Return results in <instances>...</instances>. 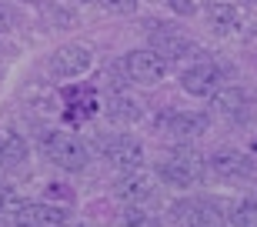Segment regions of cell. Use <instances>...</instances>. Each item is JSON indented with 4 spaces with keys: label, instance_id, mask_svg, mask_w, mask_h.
I'll list each match as a JSON object with an SVG mask.
<instances>
[{
    "label": "cell",
    "instance_id": "1",
    "mask_svg": "<svg viewBox=\"0 0 257 227\" xmlns=\"http://www.w3.org/2000/svg\"><path fill=\"white\" fill-rule=\"evenodd\" d=\"M147 30H151V50L167 60V64H187V60H204V47L197 40H191L187 34L174 30L171 24H151L147 20Z\"/></svg>",
    "mask_w": 257,
    "mask_h": 227
},
{
    "label": "cell",
    "instance_id": "2",
    "mask_svg": "<svg viewBox=\"0 0 257 227\" xmlns=\"http://www.w3.org/2000/svg\"><path fill=\"white\" fill-rule=\"evenodd\" d=\"M40 151L54 167L60 170H84L87 161H90V151L80 137L67 131H44L40 134Z\"/></svg>",
    "mask_w": 257,
    "mask_h": 227
},
{
    "label": "cell",
    "instance_id": "3",
    "mask_svg": "<svg viewBox=\"0 0 257 227\" xmlns=\"http://www.w3.org/2000/svg\"><path fill=\"white\" fill-rule=\"evenodd\" d=\"M204 170H207V161L194 151H174L167 154L161 164H157V177L164 184H171V187H197L200 180H204Z\"/></svg>",
    "mask_w": 257,
    "mask_h": 227
},
{
    "label": "cell",
    "instance_id": "4",
    "mask_svg": "<svg viewBox=\"0 0 257 227\" xmlns=\"http://www.w3.org/2000/svg\"><path fill=\"white\" fill-rule=\"evenodd\" d=\"M174 227H227V210L210 197H187L171 207Z\"/></svg>",
    "mask_w": 257,
    "mask_h": 227
},
{
    "label": "cell",
    "instance_id": "5",
    "mask_svg": "<svg viewBox=\"0 0 257 227\" xmlns=\"http://www.w3.org/2000/svg\"><path fill=\"white\" fill-rule=\"evenodd\" d=\"M120 64H124L127 80H134V84H144V87L161 84L164 77H167V67H171L161 54H157V50H151V47L131 50V54H127Z\"/></svg>",
    "mask_w": 257,
    "mask_h": 227
},
{
    "label": "cell",
    "instance_id": "6",
    "mask_svg": "<svg viewBox=\"0 0 257 227\" xmlns=\"http://www.w3.org/2000/svg\"><path fill=\"white\" fill-rule=\"evenodd\" d=\"M210 113L227 124H240L254 113V97L244 87H220L217 94L210 97Z\"/></svg>",
    "mask_w": 257,
    "mask_h": 227
},
{
    "label": "cell",
    "instance_id": "7",
    "mask_svg": "<svg viewBox=\"0 0 257 227\" xmlns=\"http://www.w3.org/2000/svg\"><path fill=\"white\" fill-rule=\"evenodd\" d=\"M220 84H224V70L217 64H210V60H197L181 74L184 94H191V97H214L220 90Z\"/></svg>",
    "mask_w": 257,
    "mask_h": 227
},
{
    "label": "cell",
    "instance_id": "8",
    "mask_svg": "<svg viewBox=\"0 0 257 227\" xmlns=\"http://www.w3.org/2000/svg\"><path fill=\"white\" fill-rule=\"evenodd\" d=\"M94 64V50L87 44H64L50 54V74L54 77H80Z\"/></svg>",
    "mask_w": 257,
    "mask_h": 227
},
{
    "label": "cell",
    "instance_id": "9",
    "mask_svg": "<svg viewBox=\"0 0 257 227\" xmlns=\"http://www.w3.org/2000/svg\"><path fill=\"white\" fill-rule=\"evenodd\" d=\"M154 190H157V180H154V174H147L144 167L124 170V174L117 177V184H114V194L124 200V204H147V200L154 197Z\"/></svg>",
    "mask_w": 257,
    "mask_h": 227
},
{
    "label": "cell",
    "instance_id": "10",
    "mask_svg": "<svg viewBox=\"0 0 257 227\" xmlns=\"http://www.w3.org/2000/svg\"><path fill=\"white\" fill-rule=\"evenodd\" d=\"M207 167L224 180H240V177H254V161L237 147H220L207 157Z\"/></svg>",
    "mask_w": 257,
    "mask_h": 227
},
{
    "label": "cell",
    "instance_id": "11",
    "mask_svg": "<svg viewBox=\"0 0 257 227\" xmlns=\"http://www.w3.org/2000/svg\"><path fill=\"white\" fill-rule=\"evenodd\" d=\"M100 154H104V161L117 170H137L144 167V147L134 137H110V141L100 144Z\"/></svg>",
    "mask_w": 257,
    "mask_h": 227
},
{
    "label": "cell",
    "instance_id": "12",
    "mask_svg": "<svg viewBox=\"0 0 257 227\" xmlns=\"http://www.w3.org/2000/svg\"><path fill=\"white\" fill-rule=\"evenodd\" d=\"M17 227H64L67 224V214L64 207L50 204V200H24V207L14 214Z\"/></svg>",
    "mask_w": 257,
    "mask_h": 227
},
{
    "label": "cell",
    "instance_id": "13",
    "mask_svg": "<svg viewBox=\"0 0 257 227\" xmlns=\"http://www.w3.org/2000/svg\"><path fill=\"white\" fill-rule=\"evenodd\" d=\"M204 14H207V24L217 34H224V37H247L244 27H250V20L244 17L240 7H234V4H210Z\"/></svg>",
    "mask_w": 257,
    "mask_h": 227
},
{
    "label": "cell",
    "instance_id": "14",
    "mask_svg": "<svg viewBox=\"0 0 257 227\" xmlns=\"http://www.w3.org/2000/svg\"><path fill=\"white\" fill-rule=\"evenodd\" d=\"M210 127V117L207 113H197V110H177L167 117V134L181 137V141H194V137H204Z\"/></svg>",
    "mask_w": 257,
    "mask_h": 227
},
{
    "label": "cell",
    "instance_id": "15",
    "mask_svg": "<svg viewBox=\"0 0 257 227\" xmlns=\"http://www.w3.org/2000/svg\"><path fill=\"white\" fill-rule=\"evenodd\" d=\"M104 113H107V121H110V124L131 127V124H137V121L144 117V107H141V100H137V97L124 94V90H117V94H110V97H107Z\"/></svg>",
    "mask_w": 257,
    "mask_h": 227
},
{
    "label": "cell",
    "instance_id": "16",
    "mask_svg": "<svg viewBox=\"0 0 257 227\" xmlns=\"http://www.w3.org/2000/svg\"><path fill=\"white\" fill-rule=\"evenodd\" d=\"M27 161H30L27 141H24L20 134H14V131L0 134V167L4 170H20Z\"/></svg>",
    "mask_w": 257,
    "mask_h": 227
},
{
    "label": "cell",
    "instance_id": "17",
    "mask_svg": "<svg viewBox=\"0 0 257 227\" xmlns=\"http://www.w3.org/2000/svg\"><path fill=\"white\" fill-rule=\"evenodd\" d=\"M120 224L124 227H161V214H154V210H147L144 204H127L124 214H120Z\"/></svg>",
    "mask_w": 257,
    "mask_h": 227
},
{
    "label": "cell",
    "instance_id": "18",
    "mask_svg": "<svg viewBox=\"0 0 257 227\" xmlns=\"http://www.w3.org/2000/svg\"><path fill=\"white\" fill-rule=\"evenodd\" d=\"M227 220L234 227H257V200L254 197L234 200V204L227 207Z\"/></svg>",
    "mask_w": 257,
    "mask_h": 227
},
{
    "label": "cell",
    "instance_id": "19",
    "mask_svg": "<svg viewBox=\"0 0 257 227\" xmlns=\"http://www.w3.org/2000/svg\"><path fill=\"white\" fill-rule=\"evenodd\" d=\"M20 207H24V200L14 194V187L0 184V214H17Z\"/></svg>",
    "mask_w": 257,
    "mask_h": 227
},
{
    "label": "cell",
    "instance_id": "20",
    "mask_svg": "<svg viewBox=\"0 0 257 227\" xmlns=\"http://www.w3.org/2000/svg\"><path fill=\"white\" fill-rule=\"evenodd\" d=\"M107 14H134L137 10V0H97Z\"/></svg>",
    "mask_w": 257,
    "mask_h": 227
},
{
    "label": "cell",
    "instance_id": "21",
    "mask_svg": "<svg viewBox=\"0 0 257 227\" xmlns=\"http://www.w3.org/2000/svg\"><path fill=\"white\" fill-rule=\"evenodd\" d=\"M167 7H171L174 14H181V17H191V14H197V4H194V0H167Z\"/></svg>",
    "mask_w": 257,
    "mask_h": 227
},
{
    "label": "cell",
    "instance_id": "22",
    "mask_svg": "<svg viewBox=\"0 0 257 227\" xmlns=\"http://www.w3.org/2000/svg\"><path fill=\"white\" fill-rule=\"evenodd\" d=\"M47 197H64V200H70L74 194H70L64 184H47Z\"/></svg>",
    "mask_w": 257,
    "mask_h": 227
},
{
    "label": "cell",
    "instance_id": "23",
    "mask_svg": "<svg viewBox=\"0 0 257 227\" xmlns=\"http://www.w3.org/2000/svg\"><path fill=\"white\" fill-rule=\"evenodd\" d=\"M64 227H90V224H84V220H67Z\"/></svg>",
    "mask_w": 257,
    "mask_h": 227
},
{
    "label": "cell",
    "instance_id": "24",
    "mask_svg": "<svg viewBox=\"0 0 257 227\" xmlns=\"http://www.w3.org/2000/svg\"><path fill=\"white\" fill-rule=\"evenodd\" d=\"M24 4H44V0H24Z\"/></svg>",
    "mask_w": 257,
    "mask_h": 227
},
{
    "label": "cell",
    "instance_id": "25",
    "mask_svg": "<svg viewBox=\"0 0 257 227\" xmlns=\"http://www.w3.org/2000/svg\"><path fill=\"white\" fill-rule=\"evenodd\" d=\"M247 4H250V7H257V0H247Z\"/></svg>",
    "mask_w": 257,
    "mask_h": 227
}]
</instances>
